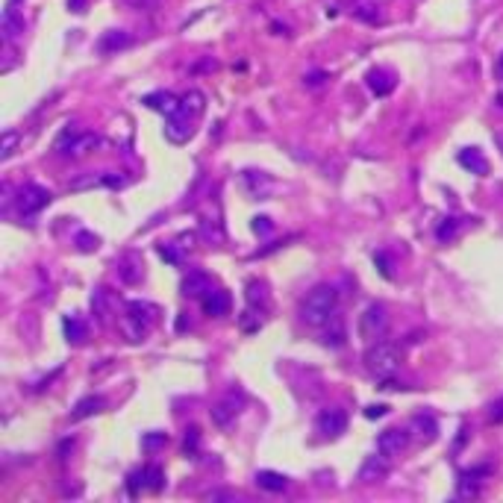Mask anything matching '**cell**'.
Masks as SVG:
<instances>
[{
	"label": "cell",
	"mask_w": 503,
	"mask_h": 503,
	"mask_svg": "<svg viewBox=\"0 0 503 503\" xmlns=\"http://www.w3.org/2000/svg\"><path fill=\"white\" fill-rule=\"evenodd\" d=\"M368 89H371L377 97H385L392 89H395V80L389 71H383V68H374V71H368Z\"/></svg>",
	"instance_id": "44dd1931"
},
{
	"label": "cell",
	"mask_w": 503,
	"mask_h": 503,
	"mask_svg": "<svg viewBox=\"0 0 503 503\" xmlns=\"http://www.w3.org/2000/svg\"><path fill=\"white\" fill-rule=\"evenodd\" d=\"M259 315H262V312H259ZM259 315L254 312V306L244 309V315H242V330H244V333L259 330V327H262V318H259Z\"/></svg>",
	"instance_id": "e575fe53"
},
{
	"label": "cell",
	"mask_w": 503,
	"mask_h": 503,
	"mask_svg": "<svg viewBox=\"0 0 503 503\" xmlns=\"http://www.w3.org/2000/svg\"><path fill=\"white\" fill-rule=\"evenodd\" d=\"M86 6H89V0H68V9L77 12V15H80V12H86Z\"/></svg>",
	"instance_id": "7bdbcfd3"
},
{
	"label": "cell",
	"mask_w": 503,
	"mask_h": 503,
	"mask_svg": "<svg viewBox=\"0 0 503 503\" xmlns=\"http://www.w3.org/2000/svg\"><path fill=\"white\" fill-rule=\"evenodd\" d=\"M156 315H159V306L147 304V300H130L124 309V318H121V333L130 342H142V339H147Z\"/></svg>",
	"instance_id": "7a4b0ae2"
},
{
	"label": "cell",
	"mask_w": 503,
	"mask_h": 503,
	"mask_svg": "<svg viewBox=\"0 0 503 503\" xmlns=\"http://www.w3.org/2000/svg\"><path fill=\"white\" fill-rule=\"evenodd\" d=\"M400 347L395 342H385V339H377L371 347L365 350V365H368V371H371L374 377L385 380V377H392L397 374V368H400Z\"/></svg>",
	"instance_id": "3957f363"
},
{
	"label": "cell",
	"mask_w": 503,
	"mask_h": 503,
	"mask_svg": "<svg viewBox=\"0 0 503 503\" xmlns=\"http://www.w3.org/2000/svg\"><path fill=\"white\" fill-rule=\"evenodd\" d=\"M50 200H54L50 189L39 186V182H24V186L18 189V212L24 218H32L36 212H42Z\"/></svg>",
	"instance_id": "8992f818"
},
{
	"label": "cell",
	"mask_w": 503,
	"mask_h": 503,
	"mask_svg": "<svg viewBox=\"0 0 503 503\" xmlns=\"http://www.w3.org/2000/svg\"><path fill=\"white\" fill-rule=\"evenodd\" d=\"M197 442H200V430H197V427H189V430H186V445H182L186 457H194V454H197Z\"/></svg>",
	"instance_id": "d590c367"
},
{
	"label": "cell",
	"mask_w": 503,
	"mask_h": 503,
	"mask_svg": "<svg viewBox=\"0 0 503 503\" xmlns=\"http://www.w3.org/2000/svg\"><path fill=\"white\" fill-rule=\"evenodd\" d=\"M124 177H118V174H104V177H100V186H109V189H121L124 186Z\"/></svg>",
	"instance_id": "ab89813d"
},
{
	"label": "cell",
	"mask_w": 503,
	"mask_h": 503,
	"mask_svg": "<svg viewBox=\"0 0 503 503\" xmlns=\"http://www.w3.org/2000/svg\"><path fill=\"white\" fill-rule=\"evenodd\" d=\"M459 165L462 168H468L471 174H477V177H485L489 174V159H485L483 154H480V147H465V150H459Z\"/></svg>",
	"instance_id": "e0dca14e"
},
{
	"label": "cell",
	"mask_w": 503,
	"mask_h": 503,
	"mask_svg": "<svg viewBox=\"0 0 503 503\" xmlns=\"http://www.w3.org/2000/svg\"><path fill=\"white\" fill-rule=\"evenodd\" d=\"M139 474H142V485H144V489H150V492H159L162 485H165V471H162L159 465H144Z\"/></svg>",
	"instance_id": "484cf974"
},
{
	"label": "cell",
	"mask_w": 503,
	"mask_h": 503,
	"mask_svg": "<svg viewBox=\"0 0 503 503\" xmlns=\"http://www.w3.org/2000/svg\"><path fill=\"white\" fill-rule=\"evenodd\" d=\"M115 271H118V280L124 286H139L144 280V259L136 250H127V254H121L118 262H115Z\"/></svg>",
	"instance_id": "ba28073f"
},
{
	"label": "cell",
	"mask_w": 503,
	"mask_h": 503,
	"mask_svg": "<svg viewBox=\"0 0 503 503\" xmlns=\"http://www.w3.org/2000/svg\"><path fill=\"white\" fill-rule=\"evenodd\" d=\"M380 6L377 4H371V0H359V4L354 6V15L359 21H365V24H377L380 21V12H377Z\"/></svg>",
	"instance_id": "4316f807"
},
{
	"label": "cell",
	"mask_w": 503,
	"mask_h": 503,
	"mask_svg": "<svg viewBox=\"0 0 503 503\" xmlns=\"http://www.w3.org/2000/svg\"><path fill=\"white\" fill-rule=\"evenodd\" d=\"M206 497H209V500H230L232 495H230V492H209Z\"/></svg>",
	"instance_id": "f6af8a7d"
},
{
	"label": "cell",
	"mask_w": 503,
	"mask_h": 503,
	"mask_svg": "<svg viewBox=\"0 0 503 503\" xmlns=\"http://www.w3.org/2000/svg\"><path fill=\"white\" fill-rule=\"evenodd\" d=\"M256 485L265 492H286L289 489V477L280 471H256Z\"/></svg>",
	"instance_id": "7402d4cb"
},
{
	"label": "cell",
	"mask_w": 503,
	"mask_h": 503,
	"mask_svg": "<svg viewBox=\"0 0 503 503\" xmlns=\"http://www.w3.org/2000/svg\"><path fill=\"white\" fill-rule=\"evenodd\" d=\"M385 412H389V406H383V404H377V406H368V409H365V418H383Z\"/></svg>",
	"instance_id": "b9f144b4"
},
{
	"label": "cell",
	"mask_w": 503,
	"mask_h": 503,
	"mask_svg": "<svg viewBox=\"0 0 503 503\" xmlns=\"http://www.w3.org/2000/svg\"><path fill=\"white\" fill-rule=\"evenodd\" d=\"M477 474H480V471H465V474L459 477V489H457L459 497H477V495H480Z\"/></svg>",
	"instance_id": "83f0119b"
},
{
	"label": "cell",
	"mask_w": 503,
	"mask_h": 503,
	"mask_svg": "<svg viewBox=\"0 0 503 503\" xmlns=\"http://www.w3.org/2000/svg\"><path fill=\"white\" fill-rule=\"evenodd\" d=\"M62 330H65V339H68L71 344H82V342H86L89 339V327L86 324H82L80 321V318H65V321H62Z\"/></svg>",
	"instance_id": "d4e9b609"
},
{
	"label": "cell",
	"mask_w": 503,
	"mask_h": 503,
	"mask_svg": "<svg viewBox=\"0 0 503 503\" xmlns=\"http://www.w3.org/2000/svg\"><path fill=\"white\" fill-rule=\"evenodd\" d=\"M412 427L418 430V435H427V439H435V433H439V424H435L433 415H415Z\"/></svg>",
	"instance_id": "f1b7e54d"
},
{
	"label": "cell",
	"mask_w": 503,
	"mask_h": 503,
	"mask_svg": "<svg viewBox=\"0 0 503 503\" xmlns=\"http://www.w3.org/2000/svg\"><path fill=\"white\" fill-rule=\"evenodd\" d=\"M344 342H347V327H344V321H342L339 315H333L330 318V327L324 333V344L327 347H344Z\"/></svg>",
	"instance_id": "603a6c76"
},
{
	"label": "cell",
	"mask_w": 503,
	"mask_h": 503,
	"mask_svg": "<svg viewBox=\"0 0 503 503\" xmlns=\"http://www.w3.org/2000/svg\"><path fill=\"white\" fill-rule=\"evenodd\" d=\"M497 74L503 77V56H500V62H497Z\"/></svg>",
	"instance_id": "7dc6e473"
},
{
	"label": "cell",
	"mask_w": 503,
	"mask_h": 503,
	"mask_svg": "<svg viewBox=\"0 0 503 503\" xmlns=\"http://www.w3.org/2000/svg\"><path fill=\"white\" fill-rule=\"evenodd\" d=\"M100 147V136H94V132H82V130H74V124H68L59 139L54 142V150L59 156H68V159H82L86 154H92V150Z\"/></svg>",
	"instance_id": "277c9868"
},
{
	"label": "cell",
	"mask_w": 503,
	"mask_h": 503,
	"mask_svg": "<svg viewBox=\"0 0 503 503\" xmlns=\"http://www.w3.org/2000/svg\"><path fill=\"white\" fill-rule=\"evenodd\" d=\"M250 227H254L256 236H268V232L274 230V224H271V218H268V215H256V218H254V224H250Z\"/></svg>",
	"instance_id": "8d00e7d4"
},
{
	"label": "cell",
	"mask_w": 503,
	"mask_h": 503,
	"mask_svg": "<svg viewBox=\"0 0 503 503\" xmlns=\"http://www.w3.org/2000/svg\"><path fill=\"white\" fill-rule=\"evenodd\" d=\"M247 304H250V306H259V309H265V306H268V292H265V282H250V286H247Z\"/></svg>",
	"instance_id": "4dcf8cb0"
},
{
	"label": "cell",
	"mask_w": 503,
	"mask_h": 503,
	"mask_svg": "<svg viewBox=\"0 0 503 503\" xmlns=\"http://www.w3.org/2000/svg\"><path fill=\"white\" fill-rule=\"evenodd\" d=\"M106 406V400L100 397V395H89V397H82L80 404L74 406V412H71V418L74 421H82V418H89V415H94V412H100Z\"/></svg>",
	"instance_id": "cb8c5ba5"
},
{
	"label": "cell",
	"mask_w": 503,
	"mask_h": 503,
	"mask_svg": "<svg viewBox=\"0 0 503 503\" xmlns=\"http://www.w3.org/2000/svg\"><path fill=\"white\" fill-rule=\"evenodd\" d=\"M18 142H21V132L6 130V132H4V147H0V150H4V154H0V156H4V159H9V156L15 154V147H18Z\"/></svg>",
	"instance_id": "836d02e7"
},
{
	"label": "cell",
	"mask_w": 503,
	"mask_h": 503,
	"mask_svg": "<svg viewBox=\"0 0 503 503\" xmlns=\"http://www.w3.org/2000/svg\"><path fill=\"white\" fill-rule=\"evenodd\" d=\"M324 80H327V74H324V71H315V74H309L304 82H306L309 89H318V86H324Z\"/></svg>",
	"instance_id": "60d3db41"
},
{
	"label": "cell",
	"mask_w": 503,
	"mask_h": 503,
	"mask_svg": "<svg viewBox=\"0 0 503 503\" xmlns=\"http://www.w3.org/2000/svg\"><path fill=\"white\" fill-rule=\"evenodd\" d=\"M159 256H162V259H168V262H171V265H180V262H182L180 250H177L174 244H162V247H159Z\"/></svg>",
	"instance_id": "f35d334b"
},
{
	"label": "cell",
	"mask_w": 503,
	"mask_h": 503,
	"mask_svg": "<svg viewBox=\"0 0 503 503\" xmlns=\"http://www.w3.org/2000/svg\"><path fill=\"white\" fill-rule=\"evenodd\" d=\"M495 104H497V109H503V92H500V94L495 97Z\"/></svg>",
	"instance_id": "bcb514c9"
},
{
	"label": "cell",
	"mask_w": 503,
	"mask_h": 503,
	"mask_svg": "<svg viewBox=\"0 0 503 503\" xmlns=\"http://www.w3.org/2000/svg\"><path fill=\"white\" fill-rule=\"evenodd\" d=\"M409 447V430H400V427H389V430H383L380 433V439H377V450L383 457H400L404 450Z\"/></svg>",
	"instance_id": "9c48e42d"
},
{
	"label": "cell",
	"mask_w": 503,
	"mask_h": 503,
	"mask_svg": "<svg viewBox=\"0 0 503 503\" xmlns=\"http://www.w3.org/2000/svg\"><path fill=\"white\" fill-rule=\"evenodd\" d=\"M180 112H186L189 118H200V115L206 112V94L204 92H197V89H189L186 94L180 97Z\"/></svg>",
	"instance_id": "d6986e66"
},
{
	"label": "cell",
	"mask_w": 503,
	"mask_h": 503,
	"mask_svg": "<svg viewBox=\"0 0 503 503\" xmlns=\"http://www.w3.org/2000/svg\"><path fill=\"white\" fill-rule=\"evenodd\" d=\"M374 265L380 268V274H383L385 280H392V277H395V271H392V262H389V256H385V254H374Z\"/></svg>",
	"instance_id": "74e56055"
},
{
	"label": "cell",
	"mask_w": 503,
	"mask_h": 503,
	"mask_svg": "<svg viewBox=\"0 0 503 503\" xmlns=\"http://www.w3.org/2000/svg\"><path fill=\"white\" fill-rule=\"evenodd\" d=\"M194 118H189L186 112H174V115H168L165 118V139L171 142V144H182V142H189L192 139V132H194Z\"/></svg>",
	"instance_id": "30bf717a"
},
{
	"label": "cell",
	"mask_w": 503,
	"mask_h": 503,
	"mask_svg": "<svg viewBox=\"0 0 503 503\" xmlns=\"http://www.w3.org/2000/svg\"><path fill=\"white\" fill-rule=\"evenodd\" d=\"M180 292H182V297H200L204 300L212 292V277L204 274V271H189L180 282Z\"/></svg>",
	"instance_id": "7c38bea8"
},
{
	"label": "cell",
	"mask_w": 503,
	"mask_h": 503,
	"mask_svg": "<svg viewBox=\"0 0 503 503\" xmlns=\"http://www.w3.org/2000/svg\"><path fill=\"white\" fill-rule=\"evenodd\" d=\"M315 427H318V433H321V435H327V439H335V435H342L347 430V415L339 406L324 409L321 415L315 418Z\"/></svg>",
	"instance_id": "8fae6325"
},
{
	"label": "cell",
	"mask_w": 503,
	"mask_h": 503,
	"mask_svg": "<svg viewBox=\"0 0 503 503\" xmlns=\"http://www.w3.org/2000/svg\"><path fill=\"white\" fill-rule=\"evenodd\" d=\"M385 474H389V457H383L380 450L374 457H368L365 462H362V468H359V480L362 483H377V480H383Z\"/></svg>",
	"instance_id": "5bb4252c"
},
{
	"label": "cell",
	"mask_w": 503,
	"mask_h": 503,
	"mask_svg": "<svg viewBox=\"0 0 503 503\" xmlns=\"http://www.w3.org/2000/svg\"><path fill=\"white\" fill-rule=\"evenodd\" d=\"M115 306H118V300H115L112 289L100 286V289L92 292V312L97 315V321H100V324H106L109 318L115 315Z\"/></svg>",
	"instance_id": "4fadbf2b"
},
{
	"label": "cell",
	"mask_w": 503,
	"mask_h": 503,
	"mask_svg": "<svg viewBox=\"0 0 503 503\" xmlns=\"http://www.w3.org/2000/svg\"><path fill=\"white\" fill-rule=\"evenodd\" d=\"M77 247L82 250V254H92V250H97V244H100V239L94 236V232H86V230H82V232H77Z\"/></svg>",
	"instance_id": "d6a6232c"
},
{
	"label": "cell",
	"mask_w": 503,
	"mask_h": 503,
	"mask_svg": "<svg viewBox=\"0 0 503 503\" xmlns=\"http://www.w3.org/2000/svg\"><path fill=\"white\" fill-rule=\"evenodd\" d=\"M339 312V292L330 282H321V286H315L304 304H300V321L306 327H324L330 324V318Z\"/></svg>",
	"instance_id": "6da1fadb"
},
{
	"label": "cell",
	"mask_w": 503,
	"mask_h": 503,
	"mask_svg": "<svg viewBox=\"0 0 503 503\" xmlns=\"http://www.w3.org/2000/svg\"><path fill=\"white\" fill-rule=\"evenodd\" d=\"M492 421H503V400L492 404Z\"/></svg>",
	"instance_id": "ee69618b"
},
{
	"label": "cell",
	"mask_w": 503,
	"mask_h": 503,
	"mask_svg": "<svg viewBox=\"0 0 503 503\" xmlns=\"http://www.w3.org/2000/svg\"><path fill=\"white\" fill-rule=\"evenodd\" d=\"M457 232H459V218H445V221L439 224V230H435V239L445 244V242H454Z\"/></svg>",
	"instance_id": "f546056e"
},
{
	"label": "cell",
	"mask_w": 503,
	"mask_h": 503,
	"mask_svg": "<svg viewBox=\"0 0 503 503\" xmlns=\"http://www.w3.org/2000/svg\"><path fill=\"white\" fill-rule=\"evenodd\" d=\"M385 330H389V312L383 304H371L359 318V335L365 342H377L385 335Z\"/></svg>",
	"instance_id": "5b68a950"
},
{
	"label": "cell",
	"mask_w": 503,
	"mask_h": 503,
	"mask_svg": "<svg viewBox=\"0 0 503 503\" xmlns=\"http://www.w3.org/2000/svg\"><path fill=\"white\" fill-rule=\"evenodd\" d=\"M0 32H4L6 44H12V42L24 32V18L18 15V9H15V4H6V6H4V21H0Z\"/></svg>",
	"instance_id": "2e32d148"
},
{
	"label": "cell",
	"mask_w": 503,
	"mask_h": 503,
	"mask_svg": "<svg viewBox=\"0 0 503 503\" xmlns=\"http://www.w3.org/2000/svg\"><path fill=\"white\" fill-rule=\"evenodd\" d=\"M132 44V39H130V32H124V30H106L104 36L97 39V50L104 56H112V54H118V50H124V47H130Z\"/></svg>",
	"instance_id": "9a60e30c"
},
{
	"label": "cell",
	"mask_w": 503,
	"mask_h": 503,
	"mask_svg": "<svg viewBox=\"0 0 503 503\" xmlns=\"http://www.w3.org/2000/svg\"><path fill=\"white\" fill-rule=\"evenodd\" d=\"M242 406H244V395L230 392L224 400H218V404L212 406V424H215V427H221V430L232 427V421L239 418Z\"/></svg>",
	"instance_id": "52a82bcc"
},
{
	"label": "cell",
	"mask_w": 503,
	"mask_h": 503,
	"mask_svg": "<svg viewBox=\"0 0 503 503\" xmlns=\"http://www.w3.org/2000/svg\"><path fill=\"white\" fill-rule=\"evenodd\" d=\"M142 104H144V106H150V109H159V112L165 115V118H168V115H174V112L180 109V97L168 94V92H156V94L142 97Z\"/></svg>",
	"instance_id": "ffe728a7"
},
{
	"label": "cell",
	"mask_w": 503,
	"mask_h": 503,
	"mask_svg": "<svg viewBox=\"0 0 503 503\" xmlns=\"http://www.w3.org/2000/svg\"><path fill=\"white\" fill-rule=\"evenodd\" d=\"M165 445H168V435L165 433H147V435H142V447L147 450V454H154V450H159Z\"/></svg>",
	"instance_id": "1f68e13d"
},
{
	"label": "cell",
	"mask_w": 503,
	"mask_h": 503,
	"mask_svg": "<svg viewBox=\"0 0 503 503\" xmlns=\"http://www.w3.org/2000/svg\"><path fill=\"white\" fill-rule=\"evenodd\" d=\"M230 306H232V300H230V294L221 292V289H212V292L204 297V312L212 315V318H224V315H230Z\"/></svg>",
	"instance_id": "ac0fdd59"
}]
</instances>
